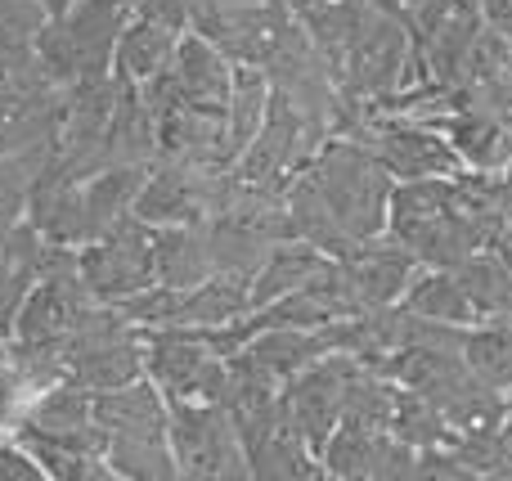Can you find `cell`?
I'll return each instance as SVG.
<instances>
[{"label": "cell", "mask_w": 512, "mask_h": 481, "mask_svg": "<svg viewBox=\"0 0 512 481\" xmlns=\"http://www.w3.org/2000/svg\"><path fill=\"white\" fill-rule=\"evenodd\" d=\"M378 162L391 171V180H450L463 171L459 153H454L450 135H436L423 122H387L378 126L369 144Z\"/></svg>", "instance_id": "6"}, {"label": "cell", "mask_w": 512, "mask_h": 481, "mask_svg": "<svg viewBox=\"0 0 512 481\" xmlns=\"http://www.w3.org/2000/svg\"><path fill=\"white\" fill-rule=\"evenodd\" d=\"M153 270L167 288H194L212 275V252H207L203 225H158L153 234Z\"/></svg>", "instance_id": "13"}, {"label": "cell", "mask_w": 512, "mask_h": 481, "mask_svg": "<svg viewBox=\"0 0 512 481\" xmlns=\"http://www.w3.org/2000/svg\"><path fill=\"white\" fill-rule=\"evenodd\" d=\"M45 158H50V140L0 153V243L27 221L32 189H36V176H41Z\"/></svg>", "instance_id": "14"}, {"label": "cell", "mask_w": 512, "mask_h": 481, "mask_svg": "<svg viewBox=\"0 0 512 481\" xmlns=\"http://www.w3.org/2000/svg\"><path fill=\"white\" fill-rule=\"evenodd\" d=\"M54 9L45 0H0V86L45 81L36 68V41Z\"/></svg>", "instance_id": "9"}, {"label": "cell", "mask_w": 512, "mask_h": 481, "mask_svg": "<svg viewBox=\"0 0 512 481\" xmlns=\"http://www.w3.org/2000/svg\"><path fill=\"white\" fill-rule=\"evenodd\" d=\"M50 266V243L32 221H23L5 243H0V329H14V315L23 311L27 293L41 284Z\"/></svg>", "instance_id": "10"}, {"label": "cell", "mask_w": 512, "mask_h": 481, "mask_svg": "<svg viewBox=\"0 0 512 481\" xmlns=\"http://www.w3.org/2000/svg\"><path fill=\"white\" fill-rule=\"evenodd\" d=\"M45 5H50V9H54V14H59V9H63V5H68V0H45Z\"/></svg>", "instance_id": "19"}, {"label": "cell", "mask_w": 512, "mask_h": 481, "mask_svg": "<svg viewBox=\"0 0 512 481\" xmlns=\"http://www.w3.org/2000/svg\"><path fill=\"white\" fill-rule=\"evenodd\" d=\"M144 378L167 401H221L230 392V356L207 329H144Z\"/></svg>", "instance_id": "2"}, {"label": "cell", "mask_w": 512, "mask_h": 481, "mask_svg": "<svg viewBox=\"0 0 512 481\" xmlns=\"http://www.w3.org/2000/svg\"><path fill=\"white\" fill-rule=\"evenodd\" d=\"M328 266H333V257H324V252L310 248V243H301V239H279L270 252H265L261 266L252 270V279H248L252 311H261V306L279 302V297L292 293V288L310 284V279L324 275Z\"/></svg>", "instance_id": "12"}, {"label": "cell", "mask_w": 512, "mask_h": 481, "mask_svg": "<svg viewBox=\"0 0 512 481\" xmlns=\"http://www.w3.org/2000/svg\"><path fill=\"white\" fill-rule=\"evenodd\" d=\"M319 464L324 477H423V455L382 423H337Z\"/></svg>", "instance_id": "5"}, {"label": "cell", "mask_w": 512, "mask_h": 481, "mask_svg": "<svg viewBox=\"0 0 512 481\" xmlns=\"http://www.w3.org/2000/svg\"><path fill=\"white\" fill-rule=\"evenodd\" d=\"M5 356H9V333L0 329V360H5Z\"/></svg>", "instance_id": "18"}, {"label": "cell", "mask_w": 512, "mask_h": 481, "mask_svg": "<svg viewBox=\"0 0 512 481\" xmlns=\"http://www.w3.org/2000/svg\"><path fill=\"white\" fill-rule=\"evenodd\" d=\"M310 189L324 198L342 234L360 248L387 234V207H391V171L378 162V153L351 140H333L324 153H315L306 171Z\"/></svg>", "instance_id": "1"}, {"label": "cell", "mask_w": 512, "mask_h": 481, "mask_svg": "<svg viewBox=\"0 0 512 481\" xmlns=\"http://www.w3.org/2000/svg\"><path fill=\"white\" fill-rule=\"evenodd\" d=\"M463 360L486 387L504 392L512 387V324H495V329H477L463 347Z\"/></svg>", "instance_id": "17"}, {"label": "cell", "mask_w": 512, "mask_h": 481, "mask_svg": "<svg viewBox=\"0 0 512 481\" xmlns=\"http://www.w3.org/2000/svg\"><path fill=\"white\" fill-rule=\"evenodd\" d=\"M346 68L360 90H387L396 81L400 63H405V32L391 23L387 14H360L351 41H346Z\"/></svg>", "instance_id": "8"}, {"label": "cell", "mask_w": 512, "mask_h": 481, "mask_svg": "<svg viewBox=\"0 0 512 481\" xmlns=\"http://www.w3.org/2000/svg\"><path fill=\"white\" fill-rule=\"evenodd\" d=\"M508 171H512V162H508Z\"/></svg>", "instance_id": "20"}, {"label": "cell", "mask_w": 512, "mask_h": 481, "mask_svg": "<svg viewBox=\"0 0 512 481\" xmlns=\"http://www.w3.org/2000/svg\"><path fill=\"white\" fill-rule=\"evenodd\" d=\"M167 81H171V90H176V99L225 108L230 104V90H234V59L212 41V36L189 27V32L180 36L176 54H171Z\"/></svg>", "instance_id": "7"}, {"label": "cell", "mask_w": 512, "mask_h": 481, "mask_svg": "<svg viewBox=\"0 0 512 481\" xmlns=\"http://www.w3.org/2000/svg\"><path fill=\"white\" fill-rule=\"evenodd\" d=\"M450 144L472 171H508L512 162V131L490 113H459L450 122Z\"/></svg>", "instance_id": "16"}, {"label": "cell", "mask_w": 512, "mask_h": 481, "mask_svg": "<svg viewBox=\"0 0 512 481\" xmlns=\"http://www.w3.org/2000/svg\"><path fill=\"white\" fill-rule=\"evenodd\" d=\"M176 27L158 23V18H144V14H131L117 32V50H113V77L131 81V86H149L153 77L171 68V54L180 45Z\"/></svg>", "instance_id": "11"}, {"label": "cell", "mask_w": 512, "mask_h": 481, "mask_svg": "<svg viewBox=\"0 0 512 481\" xmlns=\"http://www.w3.org/2000/svg\"><path fill=\"white\" fill-rule=\"evenodd\" d=\"M153 234H158V225L140 221V216L131 212L117 225H108L99 239H90L86 248H77V270L95 302L117 306V302H126V297H135L140 288L158 284V270H153Z\"/></svg>", "instance_id": "4"}, {"label": "cell", "mask_w": 512, "mask_h": 481, "mask_svg": "<svg viewBox=\"0 0 512 481\" xmlns=\"http://www.w3.org/2000/svg\"><path fill=\"white\" fill-rule=\"evenodd\" d=\"M167 437L180 477H252L239 419L221 401H167Z\"/></svg>", "instance_id": "3"}, {"label": "cell", "mask_w": 512, "mask_h": 481, "mask_svg": "<svg viewBox=\"0 0 512 481\" xmlns=\"http://www.w3.org/2000/svg\"><path fill=\"white\" fill-rule=\"evenodd\" d=\"M400 306H405L414 320L423 324H477L481 320V306L472 302V293L459 284V275H423L414 279V284L405 288V297H400Z\"/></svg>", "instance_id": "15"}]
</instances>
